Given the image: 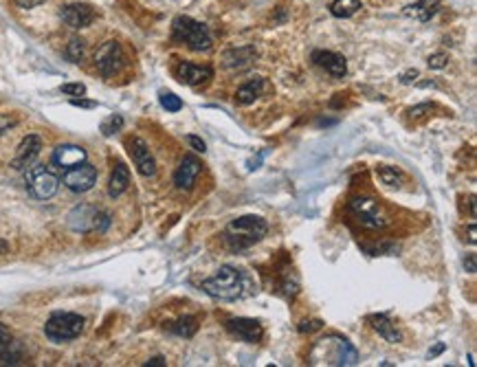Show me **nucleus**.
<instances>
[{
	"label": "nucleus",
	"instance_id": "nucleus-1",
	"mask_svg": "<svg viewBox=\"0 0 477 367\" xmlns=\"http://www.w3.org/2000/svg\"><path fill=\"white\" fill-rule=\"evenodd\" d=\"M310 365H332V367H350L359 363V352L348 339L341 335H328L319 339L308 354Z\"/></svg>",
	"mask_w": 477,
	"mask_h": 367
},
{
	"label": "nucleus",
	"instance_id": "nucleus-2",
	"mask_svg": "<svg viewBox=\"0 0 477 367\" xmlns=\"http://www.w3.org/2000/svg\"><path fill=\"white\" fill-rule=\"evenodd\" d=\"M202 290L209 297L220 299V301H235L240 299L246 290V279L242 275V270H237L235 266L224 264L220 266L211 277L202 281Z\"/></svg>",
	"mask_w": 477,
	"mask_h": 367
},
{
	"label": "nucleus",
	"instance_id": "nucleus-3",
	"mask_svg": "<svg viewBox=\"0 0 477 367\" xmlns=\"http://www.w3.org/2000/svg\"><path fill=\"white\" fill-rule=\"evenodd\" d=\"M269 233V224L257 216H240L231 220L224 229V242L231 251H244V248L257 244Z\"/></svg>",
	"mask_w": 477,
	"mask_h": 367
},
{
	"label": "nucleus",
	"instance_id": "nucleus-4",
	"mask_svg": "<svg viewBox=\"0 0 477 367\" xmlns=\"http://www.w3.org/2000/svg\"><path fill=\"white\" fill-rule=\"evenodd\" d=\"M172 38H174V42L185 44L187 49L198 51V53L209 51L213 46V40H211L207 27L200 25V22H196L194 18H189V16L174 18V22H172Z\"/></svg>",
	"mask_w": 477,
	"mask_h": 367
},
{
	"label": "nucleus",
	"instance_id": "nucleus-5",
	"mask_svg": "<svg viewBox=\"0 0 477 367\" xmlns=\"http://www.w3.org/2000/svg\"><path fill=\"white\" fill-rule=\"evenodd\" d=\"M84 317L77 313H55L49 317V321L44 326V335L53 343H64L73 341L81 333H84Z\"/></svg>",
	"mask_w": 477,
	"mask_h": 367
},
{
	"label": "nucleus",
	"instance_id": "nucleus-6",
	"mask_svg": "<svg viewBox=\"0 0 477 367\" xmlns=\"http://www.w3.org/2000/svg\"><path fill=\"white\" fill-rule=\"evenodd\" d=\"M348 209L356 216V220H359L363 227H367V229H383V227H387V224H389V218L385 214L383 205H380L378 200L372 198V196H365V194L352 196L350 203H348Z\"/></svg>",
	"mask_w": 477,
	"mask_h": 367
},
{
	"label": "nucleus",
	"instance_id": "nucleus-7",
	"mask_svg": "<svg viewBox=\"0 0 477 367\" xmlns=\"http://www.w3.org/2000/svg\"><path fill=\"white\" fill-rule=\"evenodd\" d=\"M25 185H27V192L35 200H49V198H53L57 194L59 179H57V174L51 168L33 163L31 168H27Z\"/></svg>",
	"mask_w": 477,
	"mask_h": 367
},
{
	"label": "nucleus",
	"instance_id": "nucleus-8",
	"mask_svg": "<svg viewBox=\"0 0 477 367\" xmlns=\"http://www.w3.org/2000/svg\"><path fill=\"white\" fill-rule=\"evenodd\" d=\"M126 66V55L121 44L117 40L104 42L97 51H95V68L99 70L101 77H113Z\"/></svg>",
	"mask_w": 477,
	"mask_h": 367
},
{
	"label": "nucleus",
	"instance_id": "nucleus-9",
	"mask_svg": "<svg viewBox=\"0 0 477 367\" xmlns=\"http://www.w3.org/2000/svg\"><path fill=\"white\" fill-rule=\"evenodd\" d=\"M62 183L75 194H86L97 183V170L93 168L90 163H79L75 168H68L62 174Z\"/></svg>",
	"mask_w": 477,
	"mask_h": 367
},
{
	"label": "nucleus",
	"instance_id": "nucleus-10",
	"mask_svg": "<svg viewBox=\"0 0 477 367\" xmlns=\"http://www.w3.org/2000/svg\"><path fill=\"white\" fill-rule=\"evenodd\" d=\"M224 326H226V333H229L233 339L244 341V343H257L262 339V335H264V330H262L260 321H255V319H249V317L229 319Z\"/></svg>",
	"mask_w": 477,
	"mask_h": 367
},
{
	"label": "nucleus",
	"instance_id": "nucleus-11",
	"mask_svg": "<svg viewBox=\"0 0 477 367\" xmlns=\"http://www.w3.org/2000/svg\"><path fill=\"white\" fill-rule=\"evenodd\" d=\"M42 150V139L40 135H27L25 139L20 141V146L16 150V157L11 161V168L14 170H27L35 163V159L40 157Z\"/></svg>",
	"mask_w": 477,
	"mask_h": 367
},
{
	"label": "nucleus",
	"instance_id": "nucleus-12",
	"mask_svg": "<svg viewBox=\"0 0 477 367\" xmlns=\"http://www.w3.org/2000/svg\"><path fill=\"white\" fill-rule=\"evenodd\" d=\"M128 148H130V157H133L141 176H148L150 179V176L157 174V161H154L146 141L139 139V137H133L128 141Z\"/></svg>",
	"mask_w": 477,
	"mask_h": 367
},
{
	"label": "nucleus",
	"instance_id": "nucleus-13",
	"mask_svg": "<svg viewBox=\"0 0 477 367\" xmlns=\"http://www.w3.org/2000/svg\"><path fill=\"white\" fill-rule=\"evenodd\" d=\"M59 18L70 29H86L95 20V9L86 3H70L59 11Z\"/></svg>",
	"mask_w": 477,
	"mask_h": 367
},
{
	"label": "nucleus",
	"instance_id": "nucleus-14",
	"mask_svg": "<svg viewBox=\"0 0 477 367\" xmlns=\"http://www.w3.org/2000/svg\"><path fill=\"white\" fill-rule=\"evenodd\" d=\"M202 172V163L194 157V154H185V157L181 159V163H178V168L174 172V183L178 189H185V192H189V189L194 187L198 174Z\"/></svg>",
	"mask_w": 477,
	"mask_h": 367
},
{
	"label": "nucleus",
	"instance_id": "nucleus-15",
	"mask_svg": "<svg viewBox=\"0 0 477 367\" xmlns=\"http://www.w3.org/2000/svg\"><path fill=\"white\" fill-rule=\"evenodd\" d=\"M176 77H178V81H183V84H187V86H200V84H207V81L213 77V68L211 66H198L194 62H178Z\"/></svg>",
	"mask_w": 477,
	"mask_h": 367
},
{
	"label": "nucleus",
	"instance_id": "nucleus-16",
	"mask_svg": "<svg viewBox=\"0 0 477 367\" xmlns=\"http://www.w3.org/2000/svg\"><path fill=\"white\" fill-rule=\"evenodd\" d=\"M257 60V49L253 44H244V46H235V49H229L222 55V66L229 70H242L249 68L253 62Z\"/></svg>",
	"mask_w": 477,
	"mask_h": 367
},
{
	"label": "nucleus",
	"instance_id": "nucleus-17",
	"mask_svg": "<svg viewBox=\"0 0 477 367\" xmlns=\"http://www.w3.org/2000/svg\"><path fill=\"white\" fill-rule=\"evenodd\" d=\"M53 165L59 170H68V168H75V165L84 163L86 161V150L73 146V143H62L53 150V157H51Z\"/></svg>",
	"mask_w": 477,
	"mask_h": 367
},
{
	"label": "nucleus",
	"instance_id": "nucleus-18",
	"mask_svg": "<svg viewBox=\"0 0 477 367\" xmlns=\"http://www.w3.org/2000/svg\"><path fill=\"white\" fill-rule=\"evenodd\" d=\"M97 214H99V209H95L93 205H77L66 218L68 227L77 233H88L95 227V218H97Z\"/></svg>",
	"mask_w": 477,
	"mask_h": 367
},
{
	"label": "nucleus",
	"instance_id": "nucleus-19",
	"mask_svg": "<svg viewBox=\"0 0 477 367\" xmlns=\"http://www.w3.org/2000/svg\"><path fill=\"white\" fill-rule=\"evenodd\" d=\"M313 62L321 68H326L332 77H343L348 73V62H345V57L339 53H332V51H315L313 53Z\"/></svg>",
	"mask_w": 477,
	"mask_h": 367
},
{
	"label": "nucleus",
	"instance_id": "nucleus-20",
	"mask_svg": "<svg viewBox=\"0 0 477 367\" xmlns=\"http://www.w3.org/2000/svg\"><path fill=\"white\" fill-rule=\"evenodd\" d=\"M367 321L372 324V328L385 341H389V343H400L402 341V333L396 328V324L389 319V315H372V317H367Z\"/></svg>",
	"mask_w": 477,
	"mask_h": 367
},
{
	"label": "nucleus",
	"instance_id": "nucleus-21",
	"mask_svg": "<svg viewBox=\"0 0 477 367\" xmlns=\"http://www.w3.org/2000/svg\"><path fill=\"white\" fill-rule=\"evenodd\" d=\"M438 9H440V0H418V3L405 7L402 14L418 22H429L438 14Z\"/></svg>",
	"mask_w": 477,
	"mask_h": 367
},
{
	"label": "nucleus",
	"instance_id": "nucleus-22",
	"mask_svg": "<svg viewBox=\"0 0 477 367\" xmlns=\"http://www.w3.org/2000/svg\"><path fill=\"white\" fill-rule=\"evenodd\" d=\"M262 90H264V79L262 77H253V79H249L246 84H242L240 88H237L235 92V103L237 106H251L260 95Z\"/></svg>",
	"mask_w": 477,
	"mask_h": 367
},
{
	"label": "nucleus",
	"instance_id": "nucleus-23",
	"mask_svg": "<svg viewBox=\"0 0 477 367\" xmlns=\"http://www.w3.org/2000/svg\"><path fill=\"white\" fill-rule=\"evenodd\" d=\"M130 185V170L126 168L124 163H117L115 170L110 174V183H108V196L110 198H119Z\"/></svg>",
	"mask_w": 477,
	"mask_h": 367
},
{
	"label": "nucleus",
	"instance_id": "nucleus-24",
	"mask_svg": "<svg viewBox=\"0 0 477 367\" xmlns=\"http://www.w3.org/2000/svg\"><path fill=\"white\" fill-rule=\"evenodd\" d=\"M361 9V0H335L330 5V14L335 18H352Z\"/></svg>",
	"mask_w": 477,
	"mask_h": 367
},
{
	"label": "nucleus",
	"instance_id": "nucleus-25",
	"mask_svg": "<svg viewBox=\"0 0 477 367\" xmlns=\"http://www.w3.org/2000/svg\"><path fill=\"white\" fill-rule=\"evenodd\" d=\"M20 363H22L20 343L11 339L7 346L0 350V365H20Z\"/></svg>",
	"mask_w": 477,
	"mask_h": 367
},
{
	"label": "nucleus",
	"instance_id": "nucleus-26",
	"mask_svg": "<svg viewBox=\"0 0 477 367\" xmlns=\"http://www.w3.org/2000/svg\"><path fill=\"white\" fill-rule=\"evenodd\" d=\"M172 333L174 335H178V337H185V339H189V337H194L196 335V330H198V321L194 317H181L178 319V321H174L172 324Z\"/></svg>",
	"mask_w": 477,
	"mask_h": 367
},
{
	"label": "nucleus",
	"instance_id": "nucleus-27",
	"mask_svg": "<svg viewBox=\"0 0 477 367\" xmlns=\"http://www.w3.org/2000/svg\"><path fill=\"white\" fill-rule=\"evenodd\" d=\"M84 53H86V42L81 38H73L68 44H66V60L73 62V64H79L81 60H84Z\"/></svg>",
	"mask_w": 477,
	"mask_h": 367
},
{
	"label": "nucleus",
	"instance_id": "nucleus-28",
	"mask_svg": "<svg viewBox=\"0 0 477 367\" xmlns=\"http://www.w3.org/2000/svg\"><path fill=\"white\" fill-rule=\"evenodd\" d=\"M376 176H378V181L387 185V187H398L400 181H402V176L396 168H389V165H378L376 168Z\"/></svg>",
	"mask_w": 477,
	"mask_h": 367
},
{
	"label": "nucleus",
	"instance_id": "nucleus-29",
	"mask_svg": "<svg viewBox=\"0 0 477 367\" xmlns=\"http://www.w3.org/2000/svg\"><path fill=\"white\" fill-rule=\"evenodd\" d=\"M161 106L168 112H178L183 108V101H181V97H176L174 92H163L161 95Z\"/></svg>",
	"mask_w": 477,
	"mask_h": 367
},
{
	"label": "nucleus",
	"instance_id": "nucleus-30",
	"mask_svg": "<svg viewBox=\"0 0 477 367\" xmlns=\"http://www.w3.org/2000/svg\"><path fill=\"white\" fill-rule=\"evenodd\" d=\"M121 128H124V117H121V115H113L108 121L101 123V132H104L106 137H110V135L119 132Z\"/></svg>",
	"mask_w": 477,
	"mask_h": 367
},
{
	"label": "nucleus",
	"instance_id": "nucleus-31",
	"mask_svg": "<svg viewBox=\"0 0 477 367\" xmlns=\"http://www.w3.org/2000/svg\"><path fill=\"white\" fill-rule=\"evenodd\" d=\"M108 227H110V214H106V211H99L97 218H95V227H93V231H95V233H106V231H108Z\"/></svg>",
	"mask_w": 477,
	"mask_h": 367
},
{
	"label": "nucleus",
	"instance_id": "nucleus-32",
	"mask_svg": "<svg viewBox=\"0 0 477 367\" xmlns=\"http://www.w3.org/2000/svg\"><path fill=\"white\" fill-rule=\"evenodd\" d=\"M447 62H449V55L447 53H434V55H429V60H427L429 68H434V70L445 68Z\"/></svg>",
	"mask_w": 477,
	"mask_h": 367
},
{
	"label": "nucleus",
	"instance_id": "nucleus-33",
	"mask_svg": "<svg viewBox=\"0 0 477 367\" xmlns=\"http://www.w3.org/2000/svg\"><path fill=\"white\" fill-rule=\"evenodd\" d=\"M62 90L64 95H68V97H84L86 95V86L84 84H62Z\"/></svg>",
	"mask_w": 477,
	"mask_h": 367
},
{
	"label": "nucleus",
	"instance_id": "nucleus-34",
	"mask_svg": "<svg viewBox=\"0 0 477 367\" xmlns=\"http://www.w3.org/2000/svg\"><path fill=\"white\" fill-rule=\"evenodd\" d=\"M431 110H434L431 103H420V106H416V108H411L407 115L411 117V119H422V117L431 115Z\"/></svg>",
	"mask_w": 477,
	"mask_h": 367
},
{
	"label": "nucleus",
	"instance_id": "nucleus-35",
	"mask_svg": "<svg viewBox=\"0 0 477 367\" xmlns=\"http://www.w3.org/2000/svg\"><path fill=\"white\" fill-rule=\"evenodd\" d=\"M321 326H324V321H321V319H310V321H302L300 324V333L302 335L317 333V330H321Z\"/></svg>",
	"mask_w": 477,
	"mask_h": 367
},
{
	"label": "nucleus",
	"instance_id": "nucleus-36",
	"mask_svg": "<svg viewBox=\"0 0 477 367\" xmlns=\"http://www.w3.org/2000/svg\"><path fill=\"white\" fill-rule=\"evenodd\" d=\"M187 143H189V148H192L194 152H198V154H205L207 152L205 141H202L200 137H196V135H187Z\"/></svg>",
	"mask_w": 477,
	"mask_h": 367
},
{
	"label": "nucleus",
	"instance_id": "nucleus-37",
	"mask_svg": "<svg viewBox=\"0 0 477 367\" xmlns=\"http://www.w3.org/2000/svg\"><path fill=\"white\" fill-rule=\"evenodd\" d=\"M14 126H18L16 117H9V115H0V135H5L7 130H11Z\"/></svg>",
	"mask_w": 477,
	"mask_h": 367
},
{
	"label": "nucleus",
	"instance_id": "nucleus-38",
	"mask_svg": "<svg viewBox=\"0 0 477 367\" xmlns=\"http://www.w3.org/2000/svg\"><path fill=\"white\" fill-rule=\"evenodd\" d=\"M420 77V73L416 68H409V70H405V73L400 75V84H413L416 79Z\"/></svg>",
	"mask_w": 477,
	"mask_h": 367
},
{
	"label": "nucleus",
	"instance_id": "nucleus-39",
	"mask_svg": "<svg viewBox=\"0 0 477 367\" xmlns=\"http://www.w3.org/2000/svg\"><path fill=\"white\" fill-rule=\"evenodd\" d=\"M70 103L73 106H77V108H86V110H90V108H97V101H88V99H77V97H73L70 99Z\"/></svg>",
	"mask_w": 477,
	"mask_h": 367
},
{
	"label": "nucleus",
	"instance_id": "nucleus-40",
	"mask_svg": "<svg viewBox=\"0 0 477 367\" xmlns=\"http://www.w3.org/2000/svg\"><path fill=\"white\" fill-rule=\"evenodd\" d=\"M14 3L22 9H33V7H40L46 0H14Z\"/></svg>",
	"mask_w": 477,
	"mask_h": 367
},
{
	"label": "nucleus",
	"instance_id": "nucleus-41",
	"mask_svg": "<svg viewBox=\"0 0 477 367\" xmlns=\"http://www.w3.org/2000/svg\"><path fill=\"white\" fill-rule=\"evenodd\" d=\"M9 341H11V333H9V328L0 324V350H3Z\"/></svg>",
	"mask_w": 477,
	"mask_h": 367
},
{
	"label": "nucleus",
	"instance_id": "nucleus-42",
	"mask_svg": "<svg viewBox=\"0 0 477 367\" xmlns=\"http://www.w3.org/2000/svg\"><path fill=\"white\" fill-rule=\"evenodd\" d=\"M464 266H467V270H469L471 275H475V270H477V268H475V253H469V255H467V259H464Z\"/></svg>",
	"mask_w": 477,
	"mask_h": 367
},
{
	"label": "nucleus",
	"instance_id": "nucleus-43",
	"mask_svg": "<svg viewBox=\"0 0 477 367\" xmlns=\"http://www.w3.org/2000/svg\"><path fill=\"white\" fill-rule=\"evenodd\" d=\"M146 367H165V359L163 357H154L146 363Z\"/></svg>",
	"mask_w": 477,
	"mask_h": 367
},
{
	"label": "nucleus",
	"instance_id": "nucleus-44",
	"mask_svg": "<svg viewBox=\"0 0 477 367\" xmlns=\"http://www.w3.org/2000/svg\"><path fill=\"white\" fill-rule=\"evenodd\" d=\"M442 350H445V343H438V346H436L431 352H429V357H438V354L442 352Z\"/></svg>",
	"mask_w": 477,
	"mask_h": 367
},
{
	"label": "nucleus",
	"instance_id": "nucleus-45",
	"mask_svg": "<svg viewBox=\"0 0 477 367\" xmlns=\"http://www.w3.org/2000/svg\"><path fill=\"white\" fill-rule=\"evenodd\" d=\"M469 240L475 244L477 242V238H475V224H471V227H469Z\"/></svg>",
	"mask_w": 477,
	"mask_h": 367
}]
</instances>
